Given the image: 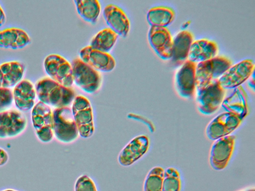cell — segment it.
I'll return each instance as SVG.
<instances>
[{
	"label": "cell",
	"mask_w": 255,
	"mask_h": 191,
	"mask_svg": "<svg viewBox=\"0 0 255 191\" xmlns=\"http://www.w3.org/2000/svg\"><path fill=\"white\" fill-rule=\"evenodd\" d=\"M35 89L40 101L56 108L68 106L75 97L71 87L64 86L50 78L38 80Z\"/></svg>",
	"instance_id": "1"
},
{
	"label": "cell",
	"mask_w": 255,
	"mask_h": 191,
	"mask_svg": "<svg viewBox=\"0 0 255 191\" xmlns=\"http://www.w3.org/2000/svg\"><path fill=\"white\" fill-rule=\"evenodd\" d=\"M231 66L232 62L223 56H216L196 64V89L205 87L218 80Z\"/></svg>",
	"instance_id": "2"
},
{
	"label": "cell",
	"mask_w": 255,
	"mask_h": 191,
	"mask_svg": "<svg viewBox=\"0 0 255 191\" xmlns=\"http://www.w3.org/2000/svg\"><path fill=\"white\" fill-rule=\"evenodd\" d=\"M53 121L54 135L59 141L71 143L78 137V129L70 107L65 106L54 109Z\"/></svg>",
	"instance_id": "3"
},
{
	"label": "cell",
	"mask_w": 255,
	"mask_h": 191,
	"mask_svg": "<svg viewBox=\"0 0 255 191\" xmlns=\"http://www.w3.org/2000/svg\"><path fill=\"white\" fill-rule=\"evenodd\" d=\"M71 109L79 135L84 138L91 137L95 131V125L93 108L89 100L83 96H76Z\"/></svg>",
	"instance_id": "4"
},
{
	"label": "cell",
	"mask_w": 255,
	"mask_h": 191,
	"mask_svg": "<svg viewBox=\"0 0 255 191\" xmlns=\"http://www.w3.org/2000/svg\"><path fill=\"white\" fill-rule=\"evenodd\" d=\"M73 81L84 92L88 94L96 92L100 87L102 78L99 72L80 58H76L71 63Z\"/></svg>",
	"instance_id": "5"
},
{
	"label": "cell",
	"mask_w": 255,
	"mask_h": 191,
	"mask_svg": "<svg viewBox=\"0 0 255 191\" xmlns=\"http://www.w3.org/2000/svg\"><path fill=\"white\" fill-rule=\"evenodd\" d=\"M196 90V103L199 112L208 115L217 111L225 96V89L221 87L218 81L216 80Z\"/></svg>",
	"instance_id": "6"
},
{
	"label": "cell",
	"mask_w": 255,
	"mask_h": 191,
	"mask_svg": "<svg viewBox=\"0 0 255 191\" xmlns=\"http://www.w3.org/2000/svg\"><path fill=\"white\" fill-rule=\"evenodd\" d=\"M31 118L38 138L44 143L50 142L54 136L53 111L50 106L38 101L32 108Z\"/></svg>",
	"instance_id": "7"
},
{
	"label": "cell",
	"mask_w": 255,
	"mask_h": 191,
	"mask_svg": "<svg viewBox=\"0 0 255 191\" xmlns=\"http://www.w3.org/2000/svg\"><path fill=\"white\" fill-rule=\"evenodd\" d=\"M44 67L50 78L67 87L73 85V77L71 64L62 56L52 54L44 59Z\"/></svg>",
	"instance_id": "8"
},
{
	"label": "cell",
	"mask_w": 255,
	"mask_h": 191,
	"mask_svg": "<svg viewBox=\"0 0 255 191\" xmlns=\"http://www.w3.org/2000/svg\"><path fill=\"white\" fill-rule=\"evenodd\" d=\"M236 137L228 135L215 140L210 153L209 162L215 170L224 169L228 165L233 155Z\"/></svg>",
	"instance_id": "9"
},
{
	"label": "cell",
	"mask_w": 255,
	"mask_h": 191,
	"mask_svg": "<svg viewBox=\"0 0 255 191\" xmlns=\"http://www.w3.org/2000/svg\"><path fill=\"white\" fill-rule=\"evenodd\" d=\"M255 65L251 59H245L232 66L218 80L222 88L234 89L241 86L252 75Z\"/></svg>",
	"instance_id": "10"
},
{
	"label": "cell",
	"mask_w": 255,
	"mask_h": 191,
	"mask_svg": "<svg viewBox=\"0 0 255 191\" xmlns=\"http://www.w3.org/2000/svg\"><path fill=\"white\" fill-rule=\"evenodd\" d=\"M242 121L233 113H222L209 122L206 129V135L209 139L215 141L230 135L241 125Z\"/></svg>",
	"instance_id": "11"
},
{
	"label": "cell",
	"mask_w": 255,
	"mask_h": 191,
	"mask_svg": "<svg viewBox=\"0 0 255 191\" xmlns=\"http://www.w3.org/2000/svg\"><path fill=\"white\" fill-rule=\"evenodd\" d=\"M27 126L26 117L16 110L0 112V138H8L17 136Z\"/></svg>",
	"instance_id": "12"
},
{
	"label": "cell",
	"mask_w": 255,
	"mask_h": 191,
	"mask_svg": "<svg viewBox=\"0 0 255 191\" xmlns=\"http://www.w3.org/2000/svg\"><path fill=\"white\" fill-rule=\"evenodd\" d=\"M149 138L140 135L132 138L121 150L118 161L123 166H129L134 163L146 153L149 147Z\"/></svg>",
	"instance_id": "13"
},
{
	"label": "cell",
	"mask_w": 255,
	"mask_h": 191,
	"mask_svg": "<svg viewBox=\"0 0 255 191\" xmlns=\"http://www.w3.org/2000/svg\"><path fill=\"white\" fill-rule=\"evenodd\" d=\"M196 66V63L187 60L176 74L175 88L178 94L182 97L190 98L195 93Z\"/></svg>",
	"instance_id": "14"
},
{
	"label": "cell",
	"mask_w": 255,
	"mask_h": 191,
	"mask_svg": "<svg viewBox=\"0 0 255 191\" xmlns=\"http://www.w3.org/2000/svg\"><path fill=\"white\" fill-rule=\"evenodd\" d=\"M150 46L162 59H170L173 39L169 30L163 27L150 26L148 33Z\"/></svg>",
	"instance_id": "15"
},
{
	"label": "cell",
	"mask_w": 255,
	"mask_h": 191,
	"mask_svg": "<svg viewBox=\"0 0 255 191\" xmlns=\"http://www.w3.org/2000/svg\"><path fill=\"white\" fill-rule=\"evenodd\" d=\"M79 55L83 62L98 71L109 72L116 67V61L110 53L97 50L90 45L82 48Z\"/></svg>",
	"instance_id": "16"
},
{
	"label": "cell",
	"mask_w": 255,
	"mask_h": 191,
	"mask_svg": "<svg viewBox=\"0 0 255 191\" xmlns=\"http://www.w3.org/2000/svg\"><path fill=\"white\" fill-rule=\"evenodd\" d=\"M104 19L109 28L119 36L126 37L130 30V20L125 12L116 4L110 3L103 10Z\"/></svg>",
	"instance_id": "17"
},
{
	"label": "cell",
	"mask_w": 255,
	"mask_h": 191,
	"mask_svg": "<svg viewBox=\"0 0 255 191\" xmlns=\"http://www.w3.org/2000/svg\"><path fill=\"white\" fill-rule=\"evenodd\" d=\"M12 93L15 106L19 110L27 111L34 106L36 91L29 80H21L14 86Z\"/></svg>",
	"instance_id": "18"
},
{
	"label": "cell",
	"mask_w": 255,
	"mask_h": 191,
	"mask_svg": "<svg viewBox=\"0 0 255 191\" xmlns=\"http://www.w3.org/2000/svg\"><path fill=\"white\" fill-rule=\"evenodd\" d=\"M221 104L227 112L237 115L242 120L248 114L247 95L242 86L234 88L233 92L223 100Z\"/></svg>",
	"instance_id": "19"
},
{
	"label": "cell",
	"mask_w": 255,
	"mask_h": 191,
	"mask_svg": "<svg viewBox=\"0 0 255 191\" xmlns=\"http://www.w3.org/2000/svg\"><path fill=\"white\" fill-rule=\"evenodd\" d=\"M31 42V38L23 29L9 27L0 30V47L17 50L22 49Z\"/></svg>",
	"instance_id": "20"
},
{
	"label": "cell",
	"mask_w": 255,
	"mask_h": 191,
	"mask_svg": "<svg viewBox=\"0 0 255 191\" xmlns=\"http://www.w3.org/2000/svg\"><path fill=\"white\" fill-rule=\"evenodd\" d=\"M193 42L192 34L188 31L179 32L173 39L170 59L175 65H182L188 59L191 45Z\"/></svg>",
	"instance_id": "21"
},
{
	"label": "cell",
	"mask_w": 255,
	"mask_h": 191,
	"mask_svg": "<svg viewBox=\"0 0 255 191\" xmlns=\"http://www.w3.org/2000/svg\"><path fill=\"white\" fill-rule=\"evenodd\" d=\"M218 51L215 42L206 39H198L192 42L188 60L195 63L203 62L216 57Z\"/></svg>",
	"instance_id": "22"
},
{
	"label": "cell",
	"mask_w": 255,
	"mask_h": 191,
	"mask_svg": "<svg viewBox=\"0 0 255 191\" xmlns=\"http://www.w3.org/2000/svg\"><path fill=\"white\" fill-rule=\"evenodd\" d=\"M24 70L23 64L18 61H9L0 64V87H14L22 80Z\"/></svg>",
	"instance_id": "23"
},
{
	"label": "cell",
	"mask_w": 255,
	"mask_h": 191,
	"mask_svg": "<svg viewBox=\"0 0 255 191\" xmlns=\"http://www.w3.org/2000/svg\"><path fill=\"white\" fill-rule=\"evenodd\" d=\"M175 17V11L171 7L157 6L151 8L147 12L146 19L150 26L166 27Z\"/></svg>",
	"instance_id": "24"
},
{
	"label": "cell",
	"mask_w": 255,
	"mask_h": 191,
	"mask_svg": "<svg viewBox=\"0 0 255 191\" xmlns=\"http://www.w3.org/2000/svg\"><path fill=\"white\" fill-rule=\"evenodd\" d=\"M74 2L78 14L84 20L92 24L96 23L101 10L99 0H75Z\"/></svg>",
	"instance_id": "25"
},
{
	"label": "cell",
	"mask_w": 255,
	"mask_h": 191,
	"mask_svg": "<svg viewBox=\"0 0 255 191\" xmlns=\"http://www.w3.org/2000/svg\"><path fill=\"white\" fill-rule=\"evenodd\" d=\"M119 35L109 27L99 31L92 38L90 46L101 51L109 53L115 45Z\"/></svg>",
	"instance_id": "26"
},
{
	"label": "cell",
	"mask_w": 255,
	"mask_h": 191,
	"mask_svg": "<svg viewBox=\"0 0 255 191\" xmlns=\"http://www.w3.org/2000/svg\"><path fill=\"white\" fill-rule=\"evenodd\" d=\"M164 170L161 167L152 168L145 179L143 191H162Z\"/></svg>",
	"instance_id": "27"
},
{
	"label": "cell",
	"mask_w": 255,
	"mask_h": 191,
	"mask_svg": "<svg viewBox=\"0 0 255 191\" xmlns=\"http://www.w3.org/2000/svg\"><path fill=\"white\" fill-rule=\"evenodd\" d=\"M181 178L178 170L169 167L164 170L162 191H181Z\"/></svg>",
	"instance_id": "28"
},
{
	"label": "cell",
	"mask_w": 255,
	"mask_h": 191,
	"mask_svg": "<svg viewBox=\"0 0 255 191\" xmlns=\"http://www.w3.org/2000/svg\"><path fill=\"white\" fill-rule=\"evenodd\" d=\"M75 191H97L94 182L86 175L79 177L75 184Z\"/></svg>",
	"instance_id": "29"
},
{
	"label": "cell",
	"mask_w": 255,
	"mask_h": 191,
	"mask_svg": "<svg viewBox=\"0 0 255 191\" xmlns=\"http://www.w3.org/2000/svg\"><path fill=\"white\" fill-rule=\"evenodd\" d=\"M13 100V93L10 88L0 87V112L4 111Z\"/></svg>",
	"instance_id": "30"
},
{
	"label": "cell",
	"mask_w": 255,
	"mask_h": 191,
	"mask_svg": "<svg viewBox=\"0 0 255 191\" xmlns=\"http://www.w3.org/2000/svg\"><path fill=\"white\" fill-rule=\"evenodd\" d=\"M8 160V154L3 149L0 147V166L5 165Z\"/></svg>",
	"instance_id": "31"
},
{
	"label": "cell",
	"mask_w": 255,
	"mask_h": 191,
	"mask_svg": "<svg viewBox=\"0 0 255 191\" xmlns=\"http://www.w3.org/2000/svg\"><path fill=\"white\" fill-rule=\"evenodd\" d=\"M6 20L5 12L0 4V26L3 25Z\"/></svg>",
	"instance_id": "32"
},
{
	"label": "cell",
	"mask_w": 255,
	"mask_h": 191,
	"mask_svg": "<svg viewBox=\"0 0 255 191\" xmlns=\"http://www.w3.org/2000/svg\"><path fill=\"white\" fill-rule=\"evenodd\" d=\"M242 191H255V189L254 187H253V188H248V189L243 190Z\"/></svg>",
	"instance_id": "33"
},
{
	"label": "cell",
	"mask_w": 255,
	"mask_h": 191,
	"mask_svg": "<svg viewBox=\"0 0 255 191\" xmlns=\"http://www.w3.org/2000/svg\"><path fill=\"white\" fill-rule=\"evenodd\" d=\"M1 191H19L18 190H16L13 189H6Z\"/></svg>",
	"instance_id": "34"
}]
</instances>
